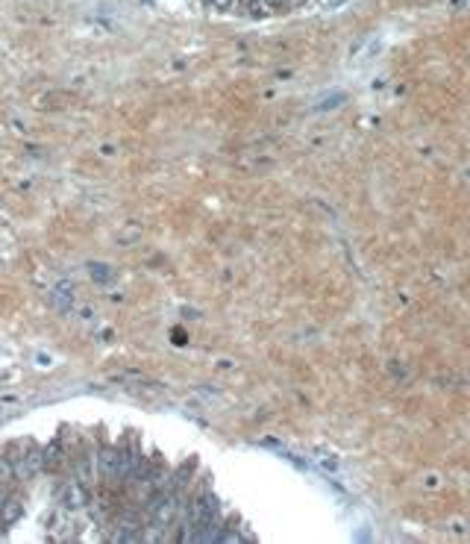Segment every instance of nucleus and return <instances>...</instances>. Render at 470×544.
Here are the masks:
<instances>
[{
  "label": "nucleus",
  "instance_id": "1a4fd4ad",
  "mask_svg": "<svg viewBox=\"0 0 470 544\" xmlns=\"http://www.w3.org/2000/svg\"><path fill=\"white\" fill-rule=\"evenodd\" d=\"M235 6H241L244 12H259V0H235Z\"/></svg>",
  "mask_w": 470,
  "mask_h": 544
},
{
  "label": "nucleus",
  "instance_id": "9b49d317",
  "mask_svg": "<svg viewBox=\"0 0 470 544\" xmlns=\"http://www.w3.org/2000/svg\"><path fill=\"white\" fill-rule=\"evenodd\" d=\"M197 4H200V6H209V4H212V0H197Z\"/></svg>",
  "mask_w": 470,
  "mask_h": 544
},
{
  "label": "nucleus",
  "instance_id": "423d86ee",
  "mask_svg": "<svg viewBox=\"0 0 470 544\" xmlns=\"http://www.w3.org/2000/svg\"><path fill=\"white\" fill-rule=\"evenodd\" d=\"M0 489H6V492L21 489V485H18V480H15V471H12L6 453H0Z\"/></svg>",
  "mask_w": 470,
  "mask_h": 544
},
{
  "label": "nucleus",
  "instance_id": "f03ea898",
  "mask_svg": "<svg viewBox=\"0 0 470 544\" xmlns=\"http://www.w3.org/2000/svg\"><path fill=\"white\" fill-rule=\"evenodd\" d=\"M142 436L139 433H121L118 436V497H124L130 492V485L135 482V474L142 468Z\"/></svg>",
  "mask_w": 470,
  "mask_h": 544
},
{
  "label": "nucleus",
  "instance_id": "20e7f679",
  "mask_svg": "<svg viewBox=\"0 0 470 544\" xmlns=\"http://www.w3.org/2000/svg\"><path fill=\"white\" fill-rule=\"evenodd\" d=\"M86 500H88V492H86L76 480H68V482H62V485H56V503H59V509L80 512V509H86Z\"/></svg>",
  "mask_w": 470,
  "mask_h": 544
},
{
  "label": "nucleus",
  "instance_id": "39448f33",
  "mask_svg": "<svg viewBox=\"0 0 470 544\" xmlns=\"http://www.w3.org/2000/svg\"><path fill=\"white\" fill-rule=\"evenodd\" d=\"M24 500H27V492H24V489L6 492L4 509H0V527H12L15 521H21V515H24Z\"/></svg>",
  "mask_w": 470,
  "mask_h": 544
},
{
  "label": "nucleus",
  "instance_id": "f257e3e1",
  "mask_svg": "<svg viewBox=\"0 0 470 544\" xmlns=\"http://www.w3.org/2000/svg\"><path fill=\"white\" fill-rule=\"evenodd\" d=\"M68 450L74 477L88 494H101V474H97V433L68 436Z\"/></svg>",
  "mask_w": 470,
  "mask_h": 544
},
{
  "label": "nucleus",
  "instance_id": "7ed1b4c3",
  "mask_svg": "<svg viewBox=\"0 0 470 544\" xmlns=\"http://www.w3.org/2000/svg\"><path fill=\"white\" fill-rule=\"evenodd\" d=\"M97 474H101V494L118 497V438L106 430H97Z\"/></svg>",
  "mask_w": 470,
  "mask_h": 544
},
{
  "label": "nucleus",
  "instance_id": "6e6552de",
  "mask_svg": "<svg viewBox=\"0 0 470 544\" xmlns=\"http://www.w3.org/2000/svg\"><path fill=\"white\" fill-rule=\"evenodd\" d=\"M209 6L218 9V12H229V9H235V0H212Z\"/></svg>",
  "mask_w": 470,
  "mask_h": 544
},
{
  "label": "nucleus",
  "instance_id": "9d476101",
  "mask_svg": "<svg viewBox=\"0 0 470 544\" xmlns=\"http://www.w3.org/2000/svg\"><path fill=\"white\" fill-rule=\"evenodd\" d=\"M306 0H288V6H303Z\"/></svg>",
  "mask_w": 470,
  "mask_h": 544
},
{
  "label": "nucleus",
  "instance_id": "0eeeda50",
  "mask_svg": "<svg viewBox=\"0 0 470 544\" xmlns=\"http://www.w3.org/2000/svg\"><path fill=\"white\" fill-rule=\"evenodd\" d=\"M285 6H288V0H259V9H265V12H280Z\"/></svg>",
  "mask_w": 470,
  "mask_h": 544
}]
</instances>
